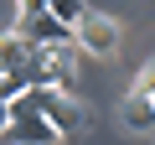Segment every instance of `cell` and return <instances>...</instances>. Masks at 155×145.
Masks as SVG:
<instances>
[{"label":"cell","instance_id":"cell-9","mask_svg":"<svg viewBox=\"0 0 155 145\" xmlns=\"http://www.w3.org/2000/svg\"><path fill=\"white\" fill-rule=\"evenodd\" d=\"M16 5H21V11H36V5H47V0H16Z\"/></svg>","mask_w":155,"mask_h":145},{"label":"cell","instance_id":"cell-5","mask_svg":"<svg viewBox=\"0 0 155 145\" xmlns=\"http://www.w3.org/2000/svg\"><path fill=\"white\" fill-rule=\"evenodd\" d=\"M26 57H31V42L11 26V31H0V67H26Z\"/></svg>","mask_w":155,"mask_h":145},{"label":"cell","instance_id":"cell-1","mask_svg":"<svg viewBox=\"0 0 155 145\" xmlns=\"http://www.w3.org/2000/svg\"><path fill=\"white\" fill-rule=\"evenodd\" d=\"M72 42H78V52H88V57H114L119 52V21L83 5V16L72 21Z\"/></svg>","mask_w":155,"mask_h":145},{"label":"cell","instance_id":"cell-10","mask_svg":"<svg viewBox=\"0 0 155 145\" xmlns=\"http://www.w3.org/2000/svg\"><path fill=\"white\" fill-rule=\"evenodd\" d=\"M150 99H155V93H150Z\"/></svg>","mask_w":155,"mask_h":145},{"label":"cell","instance_id":"cell-8","mask_svg":"<svg viewBox=\"0 0 155 145\" xmlns=\"http://www.w3.org/2000/svg\"><path fill=\"white\" fill-rule=\"evenodd\" d=\"M5 124H11V99H0V135H5Z\"/></svg>","mask_w":155,"mask_h":145},{"label":"cell","instance_id":"cell-2","mask_svg":"<svg viewBox=\"0 0 155 145\" xmlns=\"http://www.w3.org/2000/svg\"><path fill=\"white\" fill-rule=\"evenodd\" d=\"M5 135H16V140H26V145H41V140H57V130H52V119L36 109V104H26L21 93L11 99V124H5Z\"/></svg>","mask_w":155,"mask_h":145},{"label":"cell","instance_id":"cell-4","mask_svg":"<svg viewBox=\"0 0 155 145\" xmlns=\"http://www.w3.org/2000/svg\"><path fill=\"white\" fill-rule=\"evenodd\" d=\"M119 124H124L129 135H155V99L129 88V99L119 104Z\"/></svg>","mask_w":155,"mask_h":145},{"label":"cell","instance_id":"cell-6","mask_svg":"<svg viewBox=\"0 0 155 145\" xmlns=\"http://www.w3.org/2000/svg\"><path fill=\"white\" fill-rule=\"evenodd\" d=\"M83 5H88V0H47V11H52L57 21H67V26L83 16Z\"/></svg>","mask_w":155,"mask_h":145},{"label":"cell","instance_id":"cell-7","mask_svg":"<svg viewBox=\"0 0 155 145\" xmlns=\"http://www.w3.org/2000/svg\"><path fill=\"white\" fill-rule=\"evenodd\" d=\"M134 93H155V62L140 67V78H134Z\"/></svg>","mask_w":155,"mask_h":145},{"label":"cell","instance_id":"cell-3","mask_svg":"<svg viewBox=\"0 0 155 145\" xmlns=\"http://www.w3.org/2000/svg\"><path fill=\"white\" fill-rule=\"evenodd\" d=\"M16 31H21L26 42H36V47H47V42H67V36H72V26H67V21H57L47 5H36V11H21Z\"/></svg>","mask_w":155,"mask_h":145}]
</instances>
